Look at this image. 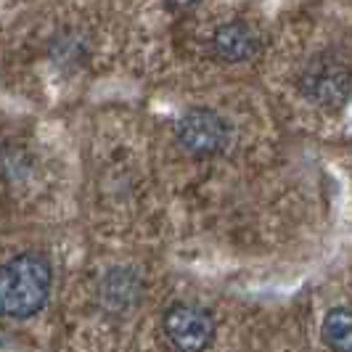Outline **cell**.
Returning <instances> with one entry per match:
<instances>
[{
    "mask_svg": "<svg viewBox=\"0 0 352 352\" xmlns=\"http://www.w3.org/2000/svg\"><path fill=\"white\" fill-rule=\"evenodd\" d=\"M51 286L53 267L43 254H16L0 265V316L16 320L37 316L51 297Z\"/></svg>",
    "mask_w": 352,
    "mask_h": 352,
    "instance_id": "obj_1",
    "label": "cell"
},
{
    "mask_svg": "<svg viewBox=\"0 0 352 352\" xmlns=\"http://www.w3.org/2000/svg\"><path fill=\"white\" fill-rule=\"evenodd\" d=\"M177 141L191 157H214L230 143V124L212 109H191L177 122Z\"/></svg>",
    "mask_w": 352,
    "mask_h": 352,
    "instance_id": "obj_2",
    "label": "cell"
},
{
    "mask_svg": "<svg viewBox=\"0 0 352 352\" xmlns=\"http://www.w3.org/2000/svg\"><path fill=\"white\" fill-rule=\"evenodd\" d=\"M164 334L177 352H204L214 339V320L196 305H173L164 313Z\"/></svg>",
    "mask_w": 352,
    "mask_h": 352,
    "instance_id": "obj_3",
    "label": "cell"
},
{
    "mask_svg": "<svg viewBox=\"0 0 352 352\" xmlns=\"http://www.w3.org/2000/svg\"><path fill=\"white\" fill-rule=\"evenodd\" d=\"M300 88L307 101H313L318 109L339 111L352 98V74L342 67L318 64L302 74Z\"/></svg>",
    "mask_w": 352,
    "mask_h": 352,
    "instance_id": "obj_4",
    "label": "cell"
},
{
    "mask_svg": "<svg viewBox=\"0 0 352 352\" xmlns=\"http://www.w3.org/2000/svg\"><path fill=\"white\" fill-rule=\"evenodd\" d=\"M212 51L226 64H241L260 51V35L249 21H228L214 30L212 35Z\"/></svg>",
    "mask_w": 352,
    "mask_h": 352,
    "instance_id": "obj_5",
    "label": "cell"
},
{
    "mask_svg": "<svg viewBox=\"0 0 352 352\" xmlns=\"http://www.w3.org/2000/svg\"><path fill=\"white\" fill-rule=\"evenodd\" d=\"M141 283L130 270H111L101 283V302L109 310H124L138 300Z\"/></svg>",
    "mask_w": 352,
    "mask_h": 352,
    "instance_id": "obj_6",
    "label": "cell"
},
{
    "mask_svg": "<svg viewBox=\"0 0 352 352\" xmlns=\"http://www.w3.org/2000/svg\"><path fill=\"white\" fill-rule=\"evenodd\" d=\"M320 336L334 352H352V307H334L323 318Z\"/></svg>",
    "mask_w": 352,
    "mask_h": 352,
    "instance_id": "obj_7",
    "label": "cell"
}]
</instances>
